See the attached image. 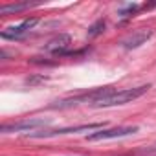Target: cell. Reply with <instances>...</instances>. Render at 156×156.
Returning a JSON list of instances; mask_svg holds the SVG:
<instances>
[{
	"label": "cell",
	"instance_id": "cell-7",
	"mask_svg": "<svg viewBox=\"0 0 156 156\" xmlns=\"http://www.w3.org/2000/svg\"><path fill=\"white\" fill-rule=\"evenodd\" d=\"M151 37H152V30H138V31L130 33L121 44H123L125 50H136V48H140L141 44H145Z\"/></svg>",
	"mask_w": 156,
	"mask_h": 156
},
{
	"label": "cell",
	"instance_id": "cell-9",
	"mask_svg": "<svg viewBox=\"0 0 156 156\" xmlns=\"http://www.w3.org/2000/svg\"><path fill=\"white\" fill-rule=\"evenodd\" d=\"M103 30H105V20L99 19V20H96V22L88 28V37H96V35H99Z\"/></svg>",
	"mask_w": 156,
	"mask_h": 156
},
{
	"label": "cell",
	"instance_id": "cell-10",
	"mask_svg": "<svg viewBox=\"0 0 156 156\" xmlns=\"http://www.w3.org/2000/svg\"><path fill=\"white\" fill-rule=\"evenodd\" d=\"M138 9H140V6H138V4H127V6L119 11V17H121V19H129V17H132Z\"/></svg>",
	"mask_w": 156,
	"mask_h": 156
},
{
	"label": "cell",
	"instance_id": "cell-6",
	"mask_svg": "<svg viewBox=\"0 0 156 156\" xmlns=\"http://www.w3.org/2000/svg\"><path fill=\"white\" fill-rule=\"evenodd\" d=\"M42 125H46V119H44V118L24 119V121H19V123L2 125V132H4V134H9V132H20V130H33V129L42 127Z\"/></svg>",
	"mask_w": 156,
	"mask_h": 156
},
{
	"label": "cell",
	"instance_id": "cell-8",
	"mask_svg": "<svg viewBox=\"0 0 156 156\" xmlns=\"http://www.w3.org/2000/svg\"><path fill=\"white\" fill-rule=\"evenodd\" d=\"M30 6H33V4H30V2H22V4L2 6V8H0V13H2V15H8V13H13V11H22V9H28Z\"/></svg>",
	"mask_w": 156,
	"mask_h": 156
},
{
	"label": "cell",
	"instance_id": "cell-5",
	"mask_svg": "<svg viewBox=\"0 0 156 156\" xmlns=\"http://www.w3.org/2000/svg\"><path fill=\"white\" fill-rule=\"evenodd\" d=\"M70 44H72L70 35H66V33H59V35H55L53 39H50V41L46 42L44 50L50 51V53H55V55H64L66 50L70 48Z\"/></svg>",
	"mask_w": 156,
	"mask_h": 156
},
{
	"label": "cell",
	"instance_id": "cell-1",
	"mask_svg": "<svg viewBox=\"0 0 156 156\" xmlns=\"http://www.w3.org/2000/svg\"><path fill=\"white\" fill-rule=\"evenodd\" d=\"M151 88V85H141L136 88H127V90H119V92H112L105 98H99L94 107H118V105H127L138 98H141L143 94H147V90Z\"/></svg>",
	"mask_w": 156,
	"mask_h": 156
},
{
	"label": "cell",
	"instance_id": "cell-2",
	"mask_svg": "<svg viewBox=\"0 0 156 156\" xmlns=\"http://www.w3.org/2000/svg\"><path fill=\"white\" fill-rule=\"evenodd\" d=\"M138 132V127H114V129H99L92 134L87 136L88 141H101V140H114V138H123Z\"/></svg>",
	"mask_w": 156,
	"mask_h": 156
},
{
	"label": "cell",
	"instance_id": "cell-3",
	"mask_svg": "<svg viewBox=\"0 0 156 156\" xmlns=\"http://www.w3.org/2000/svg\"><path fill=\"white\" fill-rule=\"evenodd\" d=\"M37 24H39V19H26V20H22V22L17 24V26L6 28L2 33H0V37L6 39V41H20V39L26 37V33H28L30 30H33Z\"/></svg>",
	"mask_w": 156,
	"mask_h": 156
},
{
	"label": "cell",
	"instance_id": "cell-4",
	"mask_svg": "<svg viewBox=\"0 0 156 156\" xmlns=\"http://www.w3.org/2000/svg\"><path fill=\"white\" fill-rule=\"evenodd\" d=\"M103 129L101 123H88V125H75V127H62V129H53V130H41V132H31V138H50V136H59V134H70V132H83V130H96Z\"/></svg>",
	"mask_w": 156,
	"mask_h": 156
},
{
	"label": "cell",
	"instance_id": "cell-11",
	"mask_svg": "<svg viewBox=\"0 0 156 156\" xmlns=\"http://www.w3.org/2000/svg\"><path fill=\"white\" fill-rule=\"evenodd\" d=\"M46 77H31V79H26L28 85H35V83H44Z\"/></svg>",
	"mask_w": 156,
	"mask_h": 156
}]
</instances>
